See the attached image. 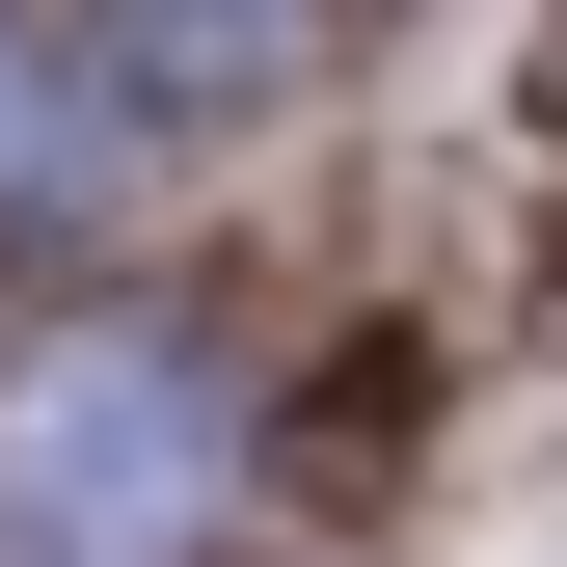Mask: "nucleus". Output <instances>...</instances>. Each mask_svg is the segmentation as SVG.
Masks as SVG:
<instances>
[{"label": "nucleus", "instance_id": "nucleus-1", "mask_svg": "<svg viewBox=\"0 0 567 567\" xmlns=\"http://www.w3.org/2000/svg\"><path fill=\"white\" fill-rule=\"evenodd\" d=\"M244 433L163 324H28L0 351V567H217Z\"/></svg>", "mask_w": 567, "mask_h": 567}, {"label": "nucleus", "instance_id": "nucleus-2", "mask_svg": "<svg viewBox=\"0 0 567 567\" xmlns=\"http://www.w3.org/2000/svg\"><path fill=\"white\" fill-rule=\"evenodd\" d=\"M270 28L298 0H109V54H189V82H270Z\"/></svg>", "mask_w": 567, "mask_h": 567}]
</instances>
